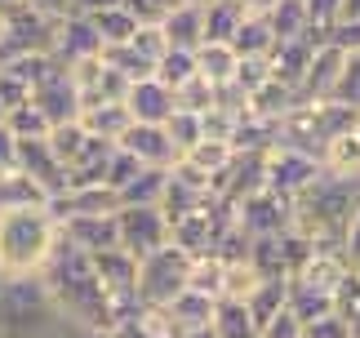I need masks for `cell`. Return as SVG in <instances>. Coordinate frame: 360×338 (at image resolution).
<instances>
[{
  "mask_svg": "<svg viewBox=\"0 0 360 338\" xmlns=\"http://www.w3.org/2000/svg\"><path fill=\"white\" fill-rule=\"evenodd\" d=\"M53 245H58V223H53L49 205L0 209V285L40 276Z\"/></svg>",
  "mask_w": 360,
  "mask_h": 338,
  "instance_id": "obj_1",
  "label": "cell"
},
{
  "mask_svg": "<svg viewBox=\"0 0 360 338\" xmlns=\"http://www.w3.org/2000/svg\"><path fill=\"white\" fill-rule=\"evenodd\" d=\"M187 267H191V258L174 245L138 258V285H134L138 307H169L187 289Z\"/></svg>",
  "mask_w": 360,
  "mask_h": 338,
  "instance_id": "obj_2",
  "label": "cell"
},
{
  "mask_svg": "<svg viewBox=\"0 0 360 338\" xmlns=\"http://www.w3.org/2000/svg\"><path fill=\"white\" fill-rule=\"evenodd\" d=\"M321 178H325V165H321V156H311V151H298V147H285V143L262 151V187L285 196V201L307 196Z\"/></svg>",
  "mask_w": 360,
  "mask_h": 338,
  "instance_id": "obj_3",
  "label": "cell"
},
{
  "mask_svg": "<svg viewBox=\"0 0 360 338\" xmlns=\"http://www.w3.org/2000/svg\"><path fill=\"white\" fill-rule=\"evenodd\" d=\"M231 223H236L249 241H258V236H281V232H289V223H294V201H285V196L262 187V192L245 196V201L231 209Z\"/></svg>",
  "mask_w": 360,
  "mask_h": 338,
  "instance_id": "obj_4",
  "label": "cell"
},
{
  "mask_svg": "<svg viewBox=\"0 0 360 338\" xmlns=\"http://www.w3.org/2000/svg\"><path fill=\"white\" fill-rule=\"evenodd\" d=\"M116 236H120V249L134 254V258H147L169 245V223L156 205H143V209H116Z\"/></svg>",
  "mask_w": 360,
  "mask_h": 338,
  "instance_id": "obj_5",
  "label": "cell"
},
{
  "mask_svg": "<svg viewBox=\"0 0 360 338\" xmlns=\"http://www.w3.org/2000/svg\"><path fill=\"white\" fill-rule=\"evenodd\" d=\"M98 54H103V45H98V36H94L89 18H80V13H67L63 23H53V32H49V58L58 63V67L98 58Z\"/></svg>",
  "mask_w": 360,
  "mask_h": 338,
  "instance_id": "obj_6",
  "label": "cell"
},
{
  "mask_svg": "<svg viewBox=\"0 0 360 338\" xmlns=\"http://www.w3.org/2000/svg\"><path fill=\"white\" fill-rule=\"evenodd\" d=\"M342 63H347V54L321 40V45H316V54H311V63H307V76H302V84H298L294 98H298V103H329V98H334V89H338Z\"/></svg>",
  "mask_w": 360,
  "mask_h": 338,
  "instance_id": "obj_7",
  "label": "cell"
},
{
  "mask_svg": "<svg viewBox=\"0 0 360 338\" xmlns=\"http://www.w3.org/2000/svg\"><path fill=\"white\" fill-rule=\"evenodd\" d=\"M116 147L124 156H134L143 169H169L178 161V151H174L169 138H165L160 125H129V130L116 138Z\"/></svg>",
  "mask_w": 360,
  "mask_h": 338,
  "instance_id": "obj_8",
  "label": "cell"
},
{
  "mask_svg": "<svg viewBox=\"0 0 360 338\" xmlns=\"http://www.w3.org/2000/svg\"><path fill=\"white\" fill-rule=\"evenodd\" d=\"M124 111H129V120L134 125H165L174 116V89H165V84L156 76H147V80H134L129 89H124Z\"/></svg>",
  "mask_w": 360,
  "mask_h": 338,
  "instance_id": "obj_9",
  "label": "cell"
},
{
  "mask_svg": "<svg viewBox=\"0 0 360 338\" xmlns=\"http://www.w3.org/2000/svg\"><path fill=\"white\" fill-rule=\"evenodd\" d=\"M32 107H40V116L49 125H72L80 116V98H76V89H72V80H67L63 67H53V72L32 89Z\"/></svg>",
  "mask_w": 360,
  "mask_h": 338,
  "instance_id": "obj_10",
  "label": "cell"
},
{
  "mask_svg": "<svg viewBox=\"0 0 360 338\" xmlns=\"http://www.w3.org/2000/svg\"><path fill=\"white\" fill-rule=\"evenodd\" d=\"M120 201L112 187H67L63 196L49 201V214L53 223H67V218H103V214H116Z\"/></svg>",
  "mask_w": 360,
  "mask_h": 338,
  "instance_id": "obj_11",
  "label": "cell"
},
{
  "mask_svg": "<svg viewBox=\"0 0 360 338\" xmlns=\"http://www.w3.org/2000/svg\"><path fill=\"white\" fill-rule=\"evenodd\" d=\"M316 45H321V40H311V36H298V40H276L271 54H267V72H271V80L298 94V84H302V76H307V63H311Z\"/></svg>",
  "mask_w": 360,
  "mask_h": 338,
  "instance_id": "obj_12",
  "label": "cell"
},
{
  "mask_svg": "<svg viewBox=\"0 0 360 338\" xmlns=\"http://www.w3.org/2000/svg\"><path fill=\"white\" fill-rule=\"evenodd\" d=\"M18 174L32 178L36 187L49 196V201L67 192V169L53 161V151H49L45 138H40V143H18Z\"/></svg>",
  "mask_w": 360,
  "mask_h": 338,
  "instance_id": "obj_13",
  "label": "cell"
},
{
  "mask_svg": "<svg viewBox=\"0 0 360 338\" xmlns=\"http://www.w3.org/2000/svg\"><path fill=\"white\" fill-rule=\"evenodd\" d=\"M63 241H72L80 254H103V249H120V236H116V214H103V218H67L58 223Z\"/></svg>",
  "mask_w": 360,
  "mask_h": 338,
  "instance_id": "obj_14",
  "label": "cell"
},
{
  "mask_svg": "<svg viewBox=\"0 0 360 338\" xmlns=\"http://www.w3.org/2000/svg\"><path fill=\"white\" fill-rule=\"evenodd\" d=\"M94 263V276L107 294H120V299H134V285H138V258L124 249H103V254H89Z\"/></svg>",
  "mask_w": 360,
  "mask_h": 338,
  "instance_id": "obj_15",
  "label": "cell"
},
{
  "mask_svg": "<svg viewBox=\"0 0 360 338\" xmlns=\"http://www.w3.org/2000/svg\"><path fill=\"white\" fill-rule=\"evenodd\" d=\"M76 125L85 130L89 138H98V143H112L116 147V138L129 130V111H124V103H94V107H80V116Z\"/></svg>",
  "mask_w": 360,
  "mask_h": 338,
  "instance_id": "obj_16",
  "label": "cell"
},
{
  "mask_svg": "<svg viewBox=\"0 0 360 338\" xmlns=\"http://www.w3.org/2000/svg\"><path fill=\"white\" fill-rule=\"evenodd\" d=\"M347 272H352V267H347V258H342V254H311V258L302 263V272L294 276V285L316 289V294H329V299H334L338 280L347 276Z\"/></svg>",
  "mask_w": 360,
  "mask_h": 338,
  "instance_id": "obj_17",
  "label": "cell"
},
{
  "mask_svg": "<svg viewBox=\"0 0 360 338\" xmlns=\"http://www.w3.org/2000/svg\"><path fill=\"white\" fill-rule=\"evenodd\" d=\"M160 36H165V45L169 49H187V54H196L200 49V9L196 5H178L174 13H165L160 18Z\"/></svg>",
  "mask_w": 360,
  "mask_h": 338,
  "instance_id": "obj_18",
  "label": "cell"
},
{
  "mask_svg": "<svg viewBox=\"0 0 360 338\" xmlns=\"http://www.w3.org/2000/svg\"><path fill=\"white\" fill-rule=\"evenodd\" d=\"M285 299H289V280H262V285L245 299V312H249V320H254L258 334L285 312Z\"/></svg>",
  "mask_w": 360,
  "mask_h": 338,
  "instance_id": "obj_19",
  "label": "cell"
},
{
  "mask_svg": "<svg viewBox=\"0 0 360 338\" xmlns=\"http://www.w3.org/2000/svg\"><path fill=\"white\" fill-rule=\"evenodd\" d=\"M236 27H240L236 0H210V5L200 9V32H205L200 45H231Z\"/></svg>",
  "mask_w": 360,
  "mask_h": 338,
  "instance_id": "obj_20",
  "label": "cell"
},
{
  "mask_svg": "<svg viewBox=\"0 0 360 338\" xmlns=\"http://www.w3.org/2000/svg\"><path fill=\"white\" fill-rule=\"evenodd\" d=\"M321 165L329 178H360V138L347 130L338 138H329L321 147Z\"/></svg>",
  "mask_w": 360,
  "mask_h": 338,
  "instance_id": "obj_21",
  "label": "cell"
},
{
  "mask_svg": "<svg viewBox=\"0 0 360 338\" xmlns=\"http://www.w3.org/2000/svg\"><path fill=\"white\" fill-rule=\"evenodd\" d=\"M298 98H294V89H285V84H276V80H267L262 89H254L245 98V116H254V120H271V125H281V116L289 107H294Z\"/></svg>",
  "mask_w": 360,
  "mask_h": 338,
  "instance_id": "obj_22",
  "label": "cell"
},
{
  "mask_svg": "<svg viewBox=\"0 0 360 338\" xmlns=\"http://www.w3.org/2000/svg\"><path fill=\"white\" fill-rule=\"evenodd\" d=\"M165 174L169 169H138V174L116 192L120 209H143V205H160V192H165Z\"/></svg>",
  "mask_w": 360,
  "mask_h": 338,
  "instance_id": "obj_23",
  "label": "cell"
},
{
  "mask_svg": "<svg viewBox=\"0 0 360 338\" xmlns=\"http://www.w3.org/2000/svg\"><path fill=\"white\" fill-rule=\"evenodd\" d=\"M231 72H236V49L231 45H200L196 49V76L214 89L231 84Z\"/></svg>",
  "mask_w": 360,
  "mask_h": 338,
  "instance_id": "obj_24",
  "label": "cell"
},
{
  "mask_svg": "<svg viewBox=\"0 0 360 338\" xmlns=\"http://www.w3.org/2000/svg\"><path fill=\"white\" fill-rule=\"evenodd\" d=\"M285 312L298 320V325H316V320L334 316V299L329 294H316V289H302L289 280V299H285Z\"/></svg>",
  "mask_w": 360,
  "mask_h": 338,
  "instance_id": "obj_25",
  "label": "cell"
},
{
  "mask_svg": "<svg viewBox=\"0 0 360 338\" xmlns=\"http://www.w3.org/2000/svg\"><path fill=\"white\" fill-rule=\"evenodd\" d=\"M210 334L214 338H258L254 320H249V312H245V303H231V299H218L214 303Z\"/></svg>",
  "mask_w": 360,
  "mask_h": 338,
  "instance_id": "obj_26",
  "label": "cell"
},
{
  "mask_svg": "<svg viewBox=\"0 0 360 338\" xmlns=\"http://www.w3.org/2000/svg\"><path fill=\"white\" fill-rule=\"evenodd\" d=\"M165 312L174 316V325L183 330V334H191V330H210V320H214V303H210V299H200V294H191V289H183L169 307H165Z\"/></svg>",
  "mask_w": 360,
  "mask_h": 338,
  "instance_id": "obj_27",
  "label": "cell"
},
{
  "mask_svg": "<svg viewBox=\"0 0 360 338\" xmlns=\"http://www.w3.org/2000/svg\"><path fill=\"white\" fill-rule=\"evenodd\" d=\"M271 45H276V36H271L267 18H240L236 36H231V49H236V58H267Z\"/></svg>",
  "mask_w": 360,
  "mask_h": 338,
  "instance_id": "obj_28",
  "label": "cell"
},
{
  "mask_svg": "<svg viewBox=\"0 0 360 338\" xmlns=\"http://www.w3.org/2000/svg\"><path fill=\"white\" fill-rule=\"evenodd\" d=\"M187 289L200 294V299H210V303H218V299H223V263H218L214 254L191 258V267H187Z\"/></svg>",
  "mask_w": 360,
  "mask_h": 338,
  "instance_id": "obj_29",
  "label": "cell"
},
{
  "mask_svg": "<svg viewBox=\"0 0 360 338\" xmlns=\"http://www.w3.org/2000/svg\"><path fill=\"white\" fill-rule=\"evenodd\" d=\"M178 161H187L191 169H196V174H205V178L214 182V178L231 165V147H227V143H218V138H200V143L191 147L187 156H178Z\"/></svg>",
  "mask_w": 360,
  "mask_h": 338,
  "instance_id": "obj_30",
  "label": "cell"
},
{
  "mask_svg": "<svg viewBox=\"0 0 360 338\" xmlns=\"http://www.w3.org/2000/svg\"><path fill=\"white\" fill-rule=\"evenodd\" d=\"M5 130L13 134V143H40V138H49L53 125L40 116V107L22 103V107H13L9 116H5Z\"/></svg>",
  "mask_w": 360,
  "mask_h": 338,
  "instance_id": "obj_31",
  "label": "cell"
},
{
  "mask_svg": "<svg viewBox=\"0 0 360 338\" xmlns=\"http://www.w3.org/2000/svg\"><path fill=\"white\" fill-rule=\"evenodd\" d=\"M89 27H94V36H98L103 49H107V45H129V36L138 32V23H134L124 9H103V13H94Z\"/></svg>",
  "mask_w": 360,
  "mask_h": 338,
  "instance_id": "obj_32",
  "label": "cell"
},
{
  "mask_svg": "<svg viewBox=\"0 0 360 338\" xmlns=\"http://www.w3.org/2000/svg\"><path fill=\"white\" fill-rule=\"evenodd\" d=\"M151 76H156L165 89H183V84L196 76V54H187V49H165Z\"/></svg>",
  "mask_w": 360,
  "mask_h": 338,
  "instance_id": "obj_33",
  "label": "cell"
},
{
  "mask_svg": "<svg viewBox=\"0 0 360 338\" xmlns=\"http://www.w3.org/2000/svg\"><path fill=\"white\" fill-rule=\"evenodd\" d=\"M45 143H49V151H53V161H58L63 169H72V165H76V156H80V151H85L89 134H85V130H80V125L72 120V125H53Z\"/></svg>",
  "mask_w": 360,
  "mask_h": 338,
  "instance_id": "obj_34",
  "label": "cell"
},
{
  "mask_svg": "<svg viewBox=\"0 0 360 338\" xmlns=\"http://www.w3.org/2000/svg\"><path fill=\"white\" fill-rule=\"evenodd\" d=\"M267 27L276 40H298L307 36V9H302V0H281L271 13H267Z\"/></svg>",
  "mask_w": 360,
  "mask_h": 338,
  "instance_id": "obj_35",
  "label": "cell"
},
{
  "mask_svg": "<svg viewBox=\"0 0 360 338\" xmlns=\"http://www.w3.org/2000/svg\"><path fill=\"white\" fill-rule=\"evenodd\" d=\"M160 130H165V138L174 143L178 156H187V151H191V147H196L200 138H205V134H200V116H191V111H178V107H174V116L165 120Z\"/></svg>",
  "mask_w": 360,
  "mask_h": 338,
  "instance_id": "obj_36",
  "label": "cell"
},
{
  "mask_svg": "<svg viewBox=\"0 0 360 338\" xmlns=\"http://www.w3.org/2000/svg\"><path fill=\"white\" fill-rule=\"evenodd\" d=\"M98 63H103V67H112V72H116V76H124L129 84L151 76V63H143L129 45H107V49L98 54Z\"/></svg>",
  "mask_w": 360,
  "mask_h": 338,
  "instance_id": "obj_37",
  "label": "cell"
},
{
  "mask_svg": "<svg viewBox=\"0 0 360 338\" xmlns=\"http://www.w3.org/2000/svg\"><path fill=\"white\" fill-rule=\"evenodd\" d=\"M334 316L338 320H347V325L356 330V320H360V276L347 272L338 280V289H334Z\"/></svg>",
  "mask_w": 360,
  "mask_h": 338,
  "instance_id": "obj_38",
  "label": "cell"
},
{
  "mask_svg": "<svg viewBox=\"0 0 360 338\" xmlns=\"http://www.w3.org/2000/svg\"><path fill=\"white\" fill-rule=\"evenodd\" d=\"M174 103L178 111H191V116H205V111L214 107V84H205L200 76H191L183 89H174Z\"/></svg>",
  "mask_w": 360,
  "mask_h": 338,
  "instance_id": "obj_39",
  "label": "cell"
},
{
  "mask_svg": "<svg viewBox=\"0 0 360 338\" xmlns=\"http://www.w3.org/2000/svg\"><path fill=\"white\" fill-rule=\"evenodd\" d=\"M267 80H271L267 58H236V72H231V89H240V94L249 98L254 89H262Z\"/></svg>",
  "mask_w": 360,
  "mask_h": 338,
  "instance_id": "obj_40",
  "label": "cell"
},
{
  "mask_svg": "<svg viewBox=\"0 0 360 338\" xmlns=\"http://www.w3.org/2000/svg\"><path fill=\"white\" fill-rule=\"evenodd\" d=\"M302 9H307V36L311 40H325L329 27L338 23V0H302Z\"/></svg>",
  "mask_w": 360,
  "mask_h": 338,
  "instance_id": "obj_41",
  "label": "cell"
},
{
  "mask_svg": "<svg viewBox=\"0 0 360 338\" xmlns=\"http://www.w3.org/2000/svg\"><path fill=\"white\" fill-rule=\"evenodd\" d=\"M334 103H347L352 111H360V54H347V63H342V76H338Z\"/></svg>",
  "mask_w": 360,
  "mask_h": 338,
  "instance_id": "obj_42",
  "label": "cell"
},
{
  "mask_svg": "<svg viewBox=\"0 0 360 338\" xmlns=\"http://www.w3.org/2000/svg\"><path fill=\"white\" fill-rule=\"evenodd\" d=\"M129 49L138 54L143 63H151V72H156V63H160V54L169 49L165 45V36H160V27H138V32L129 36Z\"/></svg>",
  "mask_w": 360,
  "mask_h": 338,
  "instance_id": "obj_43",
  "label": "cell"
},
{
  "mask_svg": "<svg viewBox=\"0 0 360 338\" xmlns=\"http://www.w3.org/2000/svg\"><path fill=\"white\" fill-rule=\"evenodd\" d=\"M138 169H143V165H138L134 156H124V151L116 147V151H112V161H107V174H103V182H107L112 192H120L124 182H129V178L138 174Z\"/></svg>",
  "mask_w": 360,
  "mask_h": 338,
  "instance_id": "obj_44",
  "label": "cell"
},
{
  "mask_svg": "<svg viewBox=\"0 0 360 338\" xmlns=\"http://www.w3.org/2000/svg\"><path fill=\"white\" fill-rule=\"evenodd\" d=\"M325 45H334V49H342V54H360V23H338V27H329Z\"/></svg>",
  "mask_w": 360,
  "mask_h": 338,
  "instance_id": "obj_45",
  "label": "cell"
},
{
  "mask_svg": "<svg viewBox=\"0 0 360 338\" xmlns=\"http://www.w3.org/2000/svg\"><path fill=\"white\" fill-rule=\"evenodd\" d=\"M302 338H356L347 320H338V316H325V320H316V325H302Z\"/></svg>",
  "mask_w": 360,
  "mask_h": 338,
  "instance_id": "obj_46",
  "label": "cell"
},
{
  "mask_svg": "<svg viewBox=\"0 0 360 338\" xmlns=\"http://www.w3.org/2000/svg\"><path fill=\"white\" fill-rule=\"evenodd\" d=\"M342 258H347V267L360 263V205H356V214L347 218V227H342Z\"/></svg>",
  "mask_w": 360,
  "mask_h": 338,
  "instance_id": "obj_47",
  "label": "cell"
},
{
  "mask_svg": "<svg viewBox=\"0 0 360 338\" xmlns=\"http://www.w3.org/2000/svg\"><path fill=\"white\" fill-rule=\"evenodd\" d=\"M13 169H18V143H13V134L0 125V178H9Z\"/></svg>",
  "mask_w": 360,
  "mask_h": 338,
  "instance_id": "obj_48",
  "label": "cell"
},
{
  "mask_svg": "<svg viewBox=\"0 0 360 338\" xmlns=\"http://www.w3.org/2000/svg\"><path fill=\"white\" fill-rule=\"evenodd\" d=\"M281 5V0H236V9H240V18H267V13Z\"/></svg>",
  "mask_w": 360,
  "mask_h": 338,
  "instance_id": "obj_49",
  "label": "cell"
},
{
  "mask_svg": "<svg viewBox=\"0 0 360 338\" xmlns=\"http://www.w3.org/2000/svg\"><path fill=\"white\" fill-rule=\"evenodd\" d=\"M103 9H120V0H72V13H80V18H94Z\"/></svg>",
  "mask_w": 360,
  "mask_h": 338,
  "instance_id": "obj_50",
  "label": "cell"
},
{
  "mask_svg": "<svg viewBox=\"0 0 360 338\" xmlns=\"http://www.w3.org/2000/svg\"><path fill=\"white\" fill-rule=\"evenodd\" d=\"M338 23H360V0H338Z\"/></svg>",
  "mask_w": 360,
  "mask_h": 338,
  "instance_id": "obj_51",
  "label": "cell"
},
{
  "mask_svg": "<svg viewBox=\"0 0 360 338\" xmlns=\"http://www.w3.org/2000/svg\"><path fill=\"white\" fill-rule=\"evenodd\" d=\"M183 338H214L210 330H191V334H183Z\"/></svg>",
  "mask_w": 360,
  "mask_h": 338,
  "instance_id": "obj_52",
  "label": "cell"
},
{
  "mask_svg": "<svg viewBox=\"0 0 360 338\" xmlns=\"http://www.w3.org/2000/svg\"><path fill=\"white\" fill-rule=\"evenodd\" d=\"M183 5H196V9H205V5H210V0H183Z\"/></svg>",
  "mask_w": 360,
  "mask_h": 338,
  "instance_id": "obj_53",
  "label": "cell"
},
{
  "mask_svg": "<svg viewBox=\"0 0 360 338\" xmlns=\"http://www.w3.org/2000/svg\"><path fill=\"white\" fill-rule=\"evenodd\" d=\"M352 134H356V138H360V111H356V125H352Z\"/></svg>",
  "mask_w": 360,
  "mask_h": 338,
  "instance_id": "obj_54",
  "label": "cell"
},
{
  "mask_svg": "<svg viewBox=\"0 0 360 338\" xmlns=\"http://www.w3.org/2000/svg\"><path fill=\"white\" fill-rule=\"evenodd\" d=\"M352 334H356V338H360V320H356V330H352Z\"/></svg>",
  "mask_w": 360,
  "mask_h": 338,
  "instance_id": "obj_55",
  "label": "cell"
},
{
  "mask_svg": "<svg viewBox=\"0 0 360 338\" xmlns=\"http://www.w3.org/2000/svg\"><path fill=\"white\" fill-rule=\"evenodd\" d=\"M0 125H5V107H0Z\"/></svg>",
  "mask_w": 360,
  "mask_h": 338,
  "instance_id": "obj_56",
  "label": "cell"
}]
</instances>
